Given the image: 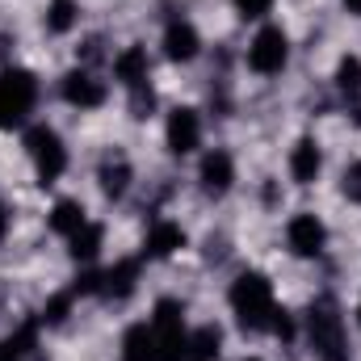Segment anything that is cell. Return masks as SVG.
<instances>
[{"label":"cell","instance_id":"9a60e30c","mask_svg":"<svg viewBox=\"0 0 361 361\" xmlns=\"http://www.w3.org/2000/svg\"><path fill=\"white\" fill-rule=\"evenodd\" d=\"M139 269H143L139 257H122V261H114L105 273H97V294H105V298H130L135 286H139Z\"/></svg>","mask_w":361,"mask_h":361},{"label":"cell","instance_id":"5bb4252c","mask_svg":"<svg viewBox=\"0 0 361 361\" xmlns=\"http://www.w3.org/2000/svg\"><path fill=\"white\" fill-rule=\"evenodd\" d=\"M185 248V227L173 219H156L147 227V240H143V261H169Z\"/></svg>","mask_w":361,"mask_h":361},{"label":"cell","instance_id":"484cf974","mask_svg":"<svg viewBox=\"0 0 361 361\" xmlns=\"http://www.w3.org/2000/svg\"><path fill=\"white\" fill-rule=\"evenodd\" d=\"M341 193H345L353 206H361V160H353V164L341 173Z\"/></svg>","mask_w":361,"mask_h":361},{"label":"cell","instance_id":"52a82bcc","mask_svg":"<svg viewBox=\"0 0 361 361\" xmlns=\"http://www.w3.org/2000/svg\"><path fill=\"white\" fill-rule=\"evenodd\" d=\"M286 248L294 257H302V261L324 257V248H328V223L319 214H311V210L290 214V223H286Z\"/></svg>","mask_w":361,"mask_h":361},{"label":"cell","instance_id":"cb8c5ba5","mask_svg":"<svg viewBox=\"0 0 361 361\" xmlns=\"http://www.w3.org/2000/svg\"><path fill=\"white\" fill-rule=\"evenodd\" d=\"M126 97H130V118H152V114H156V89H152V85L126 92Z\"/></svg>","mask_w":361,"mask_h":361},{"label":"cell","instance_id":"d4e9b609","mask_svg":"<svg viewBox=\"0 0 361 361\" xmlns=\"http://www.w3.org/2000/svg\"><path fill=\"white\" fill-rule=\"evenodd\" d=\"M231 4H235V13H240L244 21H265L277 0H231Z\"/></svg>","mask_w":361,"mask_h":361},{"label":"cell","instance_id":"ba28073f","mask_svg":"<svg viewBox=\"0 0 361 361\" xmlns=\"http://www.w3.org/2000/svg\"><path fill=\"white\" fill-rule=\"evenodd\" d=\"M59 97L72 105V109H101L105 105V97H109V89H105V80L92 72V68H72V72H63V80H59Z\"/></svg>","mask_w":361,"mask_h":361},{"label":"cell","instance_id":"e0dca14e","mask_svg":"<svg viewBox=\"0 0 361 361\" xmlns=\"http://www.w3.org/2000/svg\"><path fill=\"white\" fill-rule=\"evenodd\" d=\"M97 180H101V193L118 202V197H126V189H130V180H135V169H130V160H126L122 152H114V156L101 160Z\"/></svg>","mask_w":361,"mask_h":361},{"label":"cell","instance_id":"44dd1931","mask_svg":"<svg viewBox=\"0 0 361 361\" xmlns=\"http://www.w3.org/2000/svg\"><path fill=\"white\" fill-rule=\"evenodd\" d=\"M42 25H47V34H55V38L72 34V30L80 25V4H76V0H47Z\"/></svg>","mask_w":361,"mask_h":361},{"label":"cell","instance_id":"83f0119b","mask_svg":"<svg viewBox=\"0 0 361 361\" xmlns=\"http://www.w3.org/2000/svg\"><path fill=\"white\" fill-rule=\"evenodd\" d=\"M341 4H345V8H349L353 17H361V0H341Z\"/></svg>","mask_w":361,"mask_h":361},{"label":"cell","instance_id":"3957f363","mask_svg":"<svg viewBox=\"0 0 361 361\" xmlns=\"http://www.w3.org/2000/svg\"><path fill=\"white\" fill-rule=\"evenodd\" d=\"M34 105H38V76L25 68H4L0 72V130L30 126Z\"/></svg>","mask_w":361,"mask_h":361},{"label":"cell","instance_id":"4316f807","mask_svg":"<svg viewBox=\"0 0 361 361\" xmlns=\"http://www.w3.org/2000/svg\"><path fill=\"white\" fill-rule=\"evenodd\" d=\"M4 235H8V206L0 202V240H4Z\"/></svg>","mask_w":361,"mask_h":361},{"label":"cell","instance_id":"ffe728a7","mask_svg":"<svg viewBox=\"0 0 361 361\" xmlns=\"http://www.w3.org/2000/svg\"><path fill=\"white\" fill-rule=\"evenodd\" d=\"M68 244H72V261H76V265H92V261L101 257V248H105V227L89 219V223L68 240Z\"/></svg>","mask_w":361,"mask_h":361},{"label":"cell","instance_id":"5b68a950","mask_svg":"<svg viewBox=\"0 0 361 361\" xmlns=\"http://www.w3.org/2000/svg\"><path fill=\"white\" fill-rule=\"evenodd\" d=\"M244 63H248L252 76H281L286 63H290V34H286L281 25L265 21V25L252 34V42H248Z\"/></svg>","mask_w":361,"mask_h":361},{"label":"cell","instance_id":"2e32d148","mask_svg":"<svg viewBox=\"0 0 361 361\" xmlns=\"http://www.w3.org/2000/svg\"><path fill=\"white\" fill-rule=\"evenodd\" d=\"M118 357H122V361H160V345H156L152 324H130V328L122 332Z\"/></svg>","mask_w":361,"mask_h":361},{"label":"cell","instance_id":"4fadbf2b","mask_svg":"<svg viewBox=\"0 0 361 361\" xmlns=\"http://www.w3.org/2000/svg\"><path fill=\"white\" fill-rule=\"evenodd\" d=\"M286 173H290V180H294V185H315V180H319V173H324V147H319V139L302 135V139L290 147Z\"/></svg>","mask_w":361,"mask_h":361},{"label":"cell","instance_id":"30bf717a","mask_svg":"<svg viewBox=\"0 0 361 361\" xmlns=\"http://www.w3.org/2000/svg\"><path fill=\"white\" fill-rule=\"evenodd\" d=\"M197 185H202L206 197H227L231 185H235V156L227 147H210L197 160Z\"/></svg>","mask_w":361,"mask_h":361},{"label":"cell","instance_id":"7402d4cb","mask_svg":"<svg viewBox=\"0 0 361 361\" xmlns=\"http://www.w3.org/2000/svg\"><path fill=\"white\" fill-rule=\"evenodd\" d=\"M336 89L345 92L349 101L361 97V59L357 55H345V59L336 63Z\"/></svg>","mask_w":361,"mask_h":361},{"label":"cell","instance_id":"8992f818","mask_svg":"<svg viewBox=\"0 0 361 361\" xmlns=\"http://www.w3.org/2000/svg\"><path fill=\"white\" fill-rule=\"evenodd\" d=\"M152 332H156V345H160V361H185L189 353V324H185V307L177 298H160L152 307Z\"/></svg>","mask_w":361,"mask_h":361},{"label":"cell","instance_id":"f1b7e54d","mask_svg":"<svg viewBox=\"0 0 361 361\" xmlns=\"http://www.w3.org/2000/svg\"><path fill=\"white\" fill-rule=\"evenodd\" d=\"M244 361H265V357H244Z\"/></svg>","mask_w":361,"mask_h":361},{"label":"cell","instance_id":"603a6c76","mask_svg":"<svg viewBox=\"0 0 361 361\" xmlns=\"http://www.w3.org/2000/svg\"><path fill=\"white\" fill-rule=\"evenodd\" d=\"M30 353H34V332L30 328H21L17 336L0 341V361H25Z\"/></svg>","mask_w":361,"mask_h":361},{"label":"cell","instance_id":"7c38bea8","mask_svg":"<svg viewBox=\"0 0 361 361\" xmlns=\"http://www.w3.org/2000/svg\"><path fill=\"white\" fill-rule=\"evenodd\" d=\"M114 80L126 92L147 89V85H152V55H147V47H139V42L122 47V51L114 55Z\"/></svg>","mask_w":361,"mask_h":361},{"label":"cell","instance_id":"6da1fadb","mask_svg":"<svg viewBox=\"0 0 361 361\" xmlns=\"http://www.w3.org/2000/svg\"><path fill=\"white\" fill-rule=\"evenodd\" d=\"M227 307H231V315H235V324L244 332H269V319L277 311L273 281L257 269H244L227 290Z\"/></svg>","mask_w":361,"mask_h":361},{"label":"cell","instance_id":"9c48e42d","mask_svg":"<svg viewBox=\"0 0 361 361\" xmlns=\"http://www.w3.org/2000/svg\"><path fill=\"white\" fill-rule=\"evenodd\" d=\"M164 143L173 156H193L202 147V114L193 105H177L164 118Z\"/></svg>","mask_w":361,"mask_h":361},{"label":"cell","instance_id":"7a4b0ae2","mask_svg":"<svg viewBox=\"0 0 361 361\" xmlns=\"http://www.w3.org/2000/svg\"><path fill=\"white\" fill-rule=\"evenodd\" d=\"M307 341L311 353L319 361H349V332H345V315L332 298L311 302L307 311Z\"/></svg>","mask_w":361,"mask_h":361},{"label":"cell","instance_id":"f546056e","mask_svg":"<svg viewBox=\"0 0 361 361\" xmlns=\"http://www.w3.org/2000/svg\"><path fill=\"white\" fill-rule=\"evenodd\" d=\"M357 324H361V302H357Z\"/></svg>","mask_w":361,"mask_h":361},{"label":"cell","instance_id":"ac0fdd59","mask_svg":"<svg viewBox=\"0 0 361 361\" xmlns=\"http://www.w3.org/2000/svg\"><path fill=\"white\" fill-rule=\"evenodd\" d=\"M51 231L55 235H63V240H72L85 223H89V210H85V202H76V197H59L55 206H51Z\"/></svg>","mask_w":361,"mask_h":361},{"label":"cell","instance_id":"d6986e66","mask_svg":"<svg viewBox=\"0 0 361 361\" xmlns=\"http://www.w3.org/2000/svg\"><path fill=\"white\" fill-rule=\"evenodd\" d=\"M219 353H223V328L219 324L189 328V353H185V361H219Z\"/></svg>","mask_w":361,"mask_h":361},{"label":"cell","instance_id":"8fae6325","mask_svg":"<svg viewBox=\"0 0 361 361\" xmlns=\"http://www.w3.org/2000/svg\"><path fill=\"white\" fill-rule=\"evenodd\" d=\"M164 55L173 59V63H193L197 55H202V34H197V25L177 13V17H169V25H164Z\"/></svg>","mask_w":361,"mask_h":361},{"label":"cell","instance_id":"277c9868","mask_svg":"<svg viewBox=\"0 0 361 361\" xmlns=\"http://www.w3.org/2000/svg\"><path fill=\"white\" fill-rule=\"evenodd\" d=\"M25 156H30L34 177H38L42 189H47V185H55V180L68 173V147H63L59 130H55V126H47V122L25 126Z\"/></svg>","mask_w":361,"mask_h":361}]
</instances>
